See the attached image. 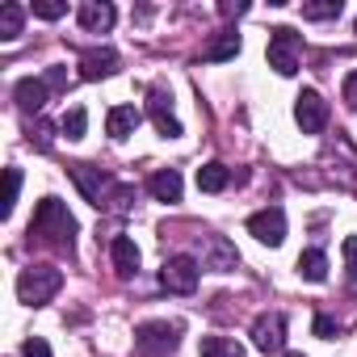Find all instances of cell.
Segmentation results:
<instances>
[{
	"instance_id": "52a82bcc",
	"label": "cell",
	"mask_w": 357,
	"mask_h": 357,
	"mask_svg": "<svg viewBox=\"0 0 357 357\" xmlns=\"http://www.w3.org/2000/svg\"><path fill=\"white\" fill-rule=\"evenodd\" d=\"M252 349L261 353H282L286 349V315L282 311H265L252 319Z\"/></svg>"
},
{
	"instance_id": "277c9868",
	"label": "cell",
	"mask_w": 357,
	"mask_h": 357,
	"mask_svg": "<svg viewBox=\"0 0 357 357\" xmlns=\"http://www.w3.org/2000/svg\"><path fill=\"white\" fill-rule=\"evenodd\" d=\"M68 176L76 181V190L84 194V202H93L97 211H105L109 206V198H114V190H118V181L109 172H101V168H93V164H72L68 168Z\"/></svg>"
},
{
	"instance_id": "30bf717a",
	"label": "cell",
	"mask_w": 357,
	"mask_h": 357,
	"mask_svg": "<svg viewBox=\"0 0 357 357\" xmlns=\"http://www.w3.org/2000/svg\"><path fill=\"white\" fill-rule=\"evenodd\" d=\"M248 231H252L261 244L278 248V244L286 240V211H282V206H265V211H257V215L248 219Z\"/></svg>"
},
{
	"instance_id": "cb8c5ba5",
	"label": "cell",
	"mask_w": 357,
	"mask_h": 357,
	"mask_svg": "<svg viewBox=\"0 0 357 357\" xmlns=\"http://www.w3.org/2000/svg\"><path fill=\"white\" fill-rule=\"evenodd\" d=\"M340 0H315V5H303V17L307 22H332V17H340Z\"/></svg>"
},
{
	"instance_id": "8992f818",
	"label": "cell",
	"mask_w": 357,
	"mask_h": 357,
	"mask_svg": "<svg viewBox=\"0 0 357 357\" xmlns=\"http://www.w3.org/2000/svg\"><path fill=\"white\" fill-rule=\"evenodd\" d=\"M298 34L290 30V26H278V30H269V68L278 72V76H294L298 72Z\"/></svg>"
},
{
	"instance_id": "d4e9b609",
	"label": "cell",
	"mask_w": 357,
	"mask_h": 357,
	"mask_svg": "<svg viewBox=\"0 0 357 357\" xmlns=\"http://www.w3.org/2000/svg\"><path fill=\"white\" fill-rule=\"evenodd\" d=\"M5 181H9V190H5V206H0V215H13V206H17V194H22V168H9L5 172Z\"/></svg>"
},
{
	"instance_id": "f546056e",
	"label": "cell",
	"mask_w": 357,
	"mask_h": 357,
	"mask_svg": "<svg viewBox=\"0 0 357 357\" xmlns=\"http://www.w3.org/2000/svg\"><path fill=\"white\" fill-rule=\"evenodd\" d=\"M22 357H51V344H47L43 336H30V340L22 344Z\"/></svg>"
},
{
	"instance_id": "3957f363",
	"label": "cell",
	"mask_w": 357,
	"mask_h": 357,
	"mask_svg": "<svg viewBox=\"0 0 357 357\" xmlns=\"http://www.w3.org/2000/svg\"><path fill=\"white\" fill-rule=\"evenodd\" d=\"M176 344H181V324L147 319V324L135 328V353L139 357H172Z\"/></svg>"
},
{
	"instance_id": "83f0119b",
	"label": "cell",
	"mask_w": 357,
	"mask_h": 357,
	"mask_svg": "<svg viewBox=\"0 0 357 357\" xmlns=\"http://www.w3.org/2000/svg\"><path fill=\"white\" fill-rule=\"evenodd\" d=\"M30 143H34L38 151H51V126H47L43 118H38V122L30 126Z\"/></svg>"
},
{
	"instance_id": "2e32d148",
	"label": "cell",
	"mask_w": 357,
	"mask_h": 357,
	"mask_svg": "<svg viewBox=\"0 0 357 357\" xmlns=\"http://www.w3.org/2000/svg\"><path fill=\"white\" fill-rule=\"evenodd\" d=\"M139 122H143V114H139L135 105H114V109L105 114V130H109V139H126V135H135Z\"/></svg>"
},
{
	"instance_id": "836d02e7",
	"label": "cell",
	"mask_w": 357,
	"mask_h": 357,
	"mask_svg": "<svg viewBox=\"0 0 357 357\" xmlns=\"http://www.w3.org/2000/svg\"><path fill=\"white\" fill-rule=\"evenodd\" d=\"M282 357H303V353H282Z\"/></svg>"
},
{
	"instance_id": "ffe728a7",
	"label": "cell",
	"mask_w": 357,
	"mask_h": 357,
	"mask_svg": "<svg viewBox=\"0 0 357 357\" xmlns=\"http://www.w3.org/2000/svg\"><path fill=\"white\" fill-rule=\"evenodd\" d=\"M298 278H303V282H324V278H328V257H324L319 248L298 252Z\"/></svg>"
},
{
	"instance_id": "603a6c76",
	"label": "cell",
	"mask_w": 357,
	"mask_h": 357,
	"mask_svg": "<svg viewBox=\"0 0 357 357\" xmlns=\"http://www.w3.org/2000/svg\"><path fill=\"white\" fill-rule=\"evenodd\" d=\"M202 357H244V349L227 336H206L202 340Z\"/></svg>"
},
{
	"instance_id": "7a4b0ae2",
	"label": "cell",
	"mask_w": 357,
	"mask_h": 357,
	"mask_svg": "<svg viewBox=\"0 0 357 357\" xmlns=\"http://www.w3.org/2000/svg\"><path fill=\"white\" fill-rule=\"evenodd\" d=\"M59 286H63V273L55 265H26L17 273V298L26 307H47L59 294Z\"/></svg>"
},
{
	"instance_id": "8fae6325",
	"label": "cell",
	"mask_w": 357,
	"mask_h": 357,
	"mask_svg": "<svg viewBox=\"0 0 357 357\" xmlns=\"http://www.w3.org/2000/svg\"><path fill=\"white\" fill-rule=\"evenodd\" d=\"M147 118L155 122V130H160L164 139H176V135H181V122H176V114H172V97H168L164 89H151V93H147Z\"/></svg>"
},
{
	"instance_id": "ac0fdd59",
	"label": "cell",
	"mask_w": 357,
	"mask_h": 357,
	"mask_svg": "<svg viewBox=\"0 0 357 357\" xmlns=\"http://www.w3.org/2000/svg\"><path fill=\"white\" fill-rule=\"evenodd\" d=\"M227 181H231V168L219 164V160H211V164L198 168V190H202V194H223Z\"/></svg>"
},
{
	"instance_id": "ba28073f",
	"label": "cell",
	"mask_w": 357,
	"mask_h": 357,
	"mask_svg": "<svg viewBox=\"0 0 357 357\" xmlns=\"http://www.w3.org/2000/svg\"><path fill=\"white\" fill-rule=\"evenodd\" d=\"M294 122L303 126V135H319L328 126V101L315 93V89H303L294 97Z\"/></svg>"
},
{
	"instance_id": "4316f807",
	"label": "cell",
	"mask_w": 357,
	"mask_h": 357,
	"mask_svg": "<svg viewBox=\"0 0 357 357\" xmlns=\"http://www.w3.org/2000/svg\"><path fill=\"white\" fill-rule=\"evenodd\" d=\"M340 252H344V273H349V282H357V236H344Z\"/></svg>"
},
{
	"instance_id": "9c48e42d",
	"label": "cell",
	"mask_w": 357,
	"mask_h": 357,
	"mask_svg": "<svg viewBox=\"0 0 357 357\" xmlns=\"http://www.w3.org/2000/svg\"><path fill=\"white\" fill-rule=\"evenodd\" d=\"M202 269H215V273H231L236 265H240V252H236V244L227 240V236H202V261H198Z\"/></svg>"
},
{
	"instance_id": "44dd1931",
	"label": "cell",
	"mask_w": 357,
	"mask_h": 357,
	"mask_svg": "<svg viewBox=\"0 0 357 357\" xmlns=\"http://www.w3.org/2000/svg\"><path fill=\"white\" fill-rule=\"evenodd\" d=\"M22 22H26V9L9 0V5L0 9V38H5V43H13V38L22 34Z\"/></svg>"
},
{
	"instance_id": "4fadbf2b",
	"label": "cell",
	"mask_w": 357,
	"mask_h": 357,
	"mask_svg": "<svg viewBox=\"0 0 357 357\" xmlns=\"http://www.w3.org/2000/svg\"><path fill=\"white\" fill-rule=\"evenodd\" d=\"M76 17H80V30L84 34H105L118 13H114V5H105V0H84V5L76 9Z\"/></svg>"
},
{
	"instance_id": "1f68e13d",
	"label": "cell",
	"mask_w": 357,
	"mask_h": 357,
	"mask_svg": "<svg viewBox=\"0 0 357 357\" xmlns=\"http://www.w3.org/2000/svg\"><path fill=\"white\" fill-rule=\"evenodd\" d=\"M344 101H349V109H357V72L344 76Z\"/></svg>"
},
{
	"instance_id": "7c38bea8",
	"label": "cell",
	"mask_w": 357,
	"mask_h": 357,
	"mask_svg": "<svg viewBox=\"0 0 357 357\" xmlns=\"http://www.w3.org/2000/svg\"><path fill=\"white\" fill-rule=\"evenodd\" d=\"M114 72H118V51L93 47V51L80 55V76H84V80H105V76H114Z\"/></svg>"
},
{
	"instance_id": "9a60e30c",
	"label": "cell",
	"mask_w": 357,
	"mask_h": 357,
	"mask_svg": "<svg viewBox=\"0 0 357 357\" xmlns=\"http://www.w3.org/2000/svg\"><path fill=\"white\" fill-rule=\"evenodd\" d=\"M13 97H17V105H22V114H43V105H47V97H51V89H47L43 80H34V76H26V80H17V89H13Z\"/></svg>"
},
{
	"instance_id": "484cf974",
	"label": "cell",
	"mask_w": 357,
	"mask_h": 357,
	"mask_svg": "<svg viewBox=\"0 0 357 357\" xmlns=\"http://www.w3.org/2000/svg\"><path fill=\"white\" fill-rule=\"evenodd\" d=\"M30 13H34V17H43V22H59V17L68 13V5H63V0H34Z\"/></svg>"
},
{
	"instance_id": "6da1fadb",
	"label": "cell",
	"mask_w": 357,
	"mask_h": 357,
	"mask_svg": "<svg viewBox=\"0 0 357 357\" xmlns=\"http://www.w3.org/2000/svg\"><path fill=\"white\" fill-rule=\"evenodd\" d=\"M30 236H38L43 244H55V248H68L72 252V240H76V215L59 202V198H43L34 219H30Z\"/></svg>"
},
{
	"instance_id": "d6986e66",
	"label": "cell",
	"mask_w": 357,
	"mask_h": 357,
	"mask_svg": "<svg viewBox=\"0 0 357 357\" xmlns=\"http://www.w3.org/2000/svg\"><path fill=\"white\" fill-rule=\"evenodd\" d=\"M236 55H240V34H236V30L215 34V38L206 43V51H202V59H211V63H223V59H236Z\"/></svg>"
},
{
	"instance_id": "4dcf8cb0",
	"label": "cell",
	"mask_w": 357,
	"mask_h": 357,
	"mask_svg": "<svg viewBox=\"0 0 357 357\" xmlns=\"http://www.w3.org/2000/svg\"><path fill=\"white\" fill-rule=\"evenodd\" d=\"M315 336L319 340H332L336 336V319L332 315H315Z\"/></svg>"
},
{
	"instance_id": "f1b7e54d",
	"label": "cell",
	"mask_w": 357,
	"mask_h": 357,
	"mask_svg": "<svg viewBox=\"0 0 357 357\" xmlns=\"http://www.w3.org/2000/svg\"><path fill=\"white\" fill-rule=\"evenodd\" d=\"M43 84H47L51 93H63V89H68V68H47Z\"/></svg>"
},
{
	"instance_id": "5bb4252c",
	"label": "cell",
	"mask_w": 357,
	"mask_h": 357,
	"mask_svg": "<svg viewBox=\"0 0 357 357\" xmlns=\"http://www.w3.org/2000/svg\"><path fill=\"white\" fill-rule=\"evenodd\" d=\"M147 190H151V198L155 202H181V190H185V181H181V172L176 168H160V172H151V181H147Z\"/></svg>"
},
{
	"instance_id": "d6a6232c",
	"label": "cell",
	"mask_w": 357,
	"mask_h": 357,
	"mask_svg": "<svg viewBox=\"0 0 357 357\" xmlns=\"http://www.w3.org/2000/svg\"><path fill=\"white\" fill-rule=\"evenodd\" d=\"M219 13H223V17H240V13H248V5H244V0H236V5H231V0H223Z\"/></svg>"
},
{
	"instance_id": "7402d4cb",
	"label": "cell",
	"mask_w": 357,
	"mask_h": 357,
	"mask_svg": "<svg viewBox=\"0 0 357 357\" xmlns=\"http://www.w3.org/2000/svg\"><path fill=\"white\" fill-rule=\"evenodd\" d=\"M59 130L76 143V139H84V130H89V114L80 109V105H72L68 114H63V122H59Z\"/></svg>"
},
{
	"instance_id": "e0dca14e",
	"label": "cell",
	"mask_w": 357,
	"mask_h": 357,
	"mask_svg": "<svg viewBox=\"0 0 357 357\" xmlns=\"http://www.w3.org/2000/svg\"><path fill=\"white\" fill-rule=\"evenodd\" d=\"M109 257H114L118 278H135V269H139V248H135V240H130V236H114Z\"/></svg>"
},
{
	"instance_id": "5b68a950",
	"label": "cell",
	"mask_w": 357,
	"mask_h": 357,
	"mask_svg": "<svg viewBox=\"0 0 357 357\" xmlns=\"http://www.w3.org/2000/svg\"><path fill=\"white\" fill-rule=\"evenodd\" d=\"M198 278H202V265H198V257H185V252H176L160 265V286L168 294H194Z\"/></svg>"
}]
</instances>
